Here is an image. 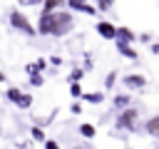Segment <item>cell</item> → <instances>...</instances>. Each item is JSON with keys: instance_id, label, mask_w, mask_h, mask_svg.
Segmentation results:
<instances>
[{"instance_id": "obj_1", "label": "cell", "mask_w": 159, "mask_h": 149, "mask_svg": "<svg viewBox=\"0 0 159 149\" xmlns=\"http://www.w3.org/2000/svg\"><path fill=\"white\" fill-rule=\"evenodd\" d=\"M70 30H72V15L65 12V10H55V12L40 15V22L35 27V32H40V35H55V37H62Z\"/></svg>"}, {"instance_id": "obj_2", "label": "cell", "mask_w": 159, "mask_h": 149, "mask_svg": "<svg viewBox=\"0 0 159 149\" xmlns=\"http://www.w3.org/2000/svg\"><path fill=\"white\" fill-rule=\"evenodd\" d=\"M137 119H139V112L134 107H127L119 117H117V127L119 129H127V132H134L137 129Z\"/></svg>"}, {"instance_id": "obj_3", "label": "cell", "mask_w": 159, "mask_h": 149, "mask_svg": "<svg viewBox=\"0 0 159 149\" xmlns=\"http://www.w3.org/2000/svg\"><path fill=\"white\" fill-rule=\"evenodd\" d=\"M10 25H12L15 30H22L25 35H35V27L30 25V20H27L20 10H12V12H10Z\"/></svg>"}, {"instance_id": "obj_4", "label": "cell", "mask_w": 159, "mask_h": 149, "mask_svg": "<svg viewBox=\"0 0 159 149\" xmlns=\"http://www.w3.org/2000/svg\"><path fill=\"white\" fill-rule=\"evenodd\" d=\"M97 32H99L104 40H114V37H117V27H114L112 22H107V20L97 22Z\"/></svg>"}, {"instance_id": "obj_5", "label": "cell", "mask_w": 159, "mask_h": 149, "mask_svg": "<svg viewBox=\"0 0 159 149\" xmlns=\"http://www.w3.org/2000/svg\"><path fill=\"white\" fill-rule=\"evenodd\" d=\"M65 5H70L72 10H80V12H84V15H94V12H97V7L89 5L87 0H70V2H65Z\"/></svg>"}, {"instance_id": "obj_6", "label": "cell", "mask_w": 159, "mask_h": 149, "mask_svg": "<svg viewBox=\"0 0 159 149\" xmlns=\"http://www.w3.org/2000/svg\"><path fill=\"white\" fill-rule=\"evenodd\" d=\"M117 50H119V55H124L127 60H137L139 55H137V50L129 45V42H122V40H117Z\"/></svg>"}, {"instance_id": "obj_7", "label": "cell", "mask_w": 159, "mask_h": 149, "mask_svg": "<svg viewBox=\"0 0 159 149\" xmlns=\"http://www.w3.org/2000/svg\"><path fill=\"white\" fill-rule=\"evenodd\" d=\"M122 82H124L127 87H132V89H137V87H144V84H147V79H144L142 74H127Z\"/></svg>"}, {"instance_id": "obj_8", "label": "cell", "mask_w": 159, "mask_h": 149, "mask_svg": "<svg viewBox=\"0 0 159 149\" xmlns=\"http://www.w3.org/2000/svg\"><path fill=\"white\" fill-rule=\"evenodd\" d=\"M45 67H47V62H45V60L40 57V60H35V62H30V65H27L25 70H27V74H40V72H42Z\"/></svg>"}, {"instance_id": "obj_9", "label": "cell", "mask_w": 159, "mask_h": 149, "mask_svg": "<svg viewBox=\"0 0 159 149\" xmlns=\"http://www.w3.org/2000/svg\"><path fill=\"white\" fill-rule=\"evenodd\" d=\"M62 5H65V0H45V5H42V15L55 12V10H60Z\"/></svg>"}, {"instance_id": "obj_10", "label": "cell", "mask_w": 159, "mask_h": 149, "mask_svg": "<svg viewBox=\"0 0 159 149\" xmlns=\"http://www.w3.org/2000/svg\"><path fill=\"white\" fill-rule=\"evenodd\" d=\"M117 37H119L122 42H129V45L134 42V32H132L129 27H117Z\"/></svg>"}, {"instance_id": "obj_11", "label": "cell", "mask_w": 159, "mask_h": 149, "mask_svg": "<svg viewBox=\"0 0 159 149\" xmlns=\"http://www.w3.org/2000/svg\"><path fill=\"white\" fill-rule=\"evenodd\" d=\"M147 132H149L152 137H159V114H154V117L147 122Z\"/></svg>"}, {"instance_id": "obj_12", "label": "cell", "mask_w": 159, "mask_h": 149, "mask_svg": "<svg viewBox=\"0 0 159 149\" xmlns=\"http://www.w3.org/2000/svg\"><path fill=\"white\" fill-rule=\"evenodd\" d=\"M20 97H22V92H20L17 87H10V89H7V99H10L12 104H17V102H20Z\"/></svg>"}, {"instance_id": "obj_13", "label": "cell", "mask_w": 159, "mask_h": 149, "mask_svg": "<svg viewBox=\"0 0 159 149\" xmlns=\"http://www.w3.org/2000/svg\"><path fill=\"white\" fill-rule=\"evenodd\" d=\"M80 134L87 137V139H92V137H94V127H92V124H80Z\"/></svg>"}, {"instance_id": "obj_14", "label": "cell", "mask_w": 159, "mask_h": 149, "mask_svg": "<svg viewBox=\"0 0 159 149\" xmlns=\"http://www.w3.org/2000/svg\"><path fill=\"white\" fill-rule=\"evenodd\" d=\"M30 132H32V139L35 142H45V129L42 127H32Z\"/></svg>"}, {"instance_id": "obj_15", "label": "cell", "mask_w": 159, "mask_h": 149, "mask_svg": "<svg viewBox=\"0 0 159 149\" xmlns=\"http://www.w3.org/2000/svg\"><path fill=\"white\" fill-rule=\"evenodd\" d=\"M82 97H84L87 102H99V104H102V99H104L102 92H89V94H82Z\"/></svg>"}, {"instance_id": "obj_16", "label": "cell", "mask_w": 159, "mask_h": 149, "mask_svg": "<svg viewBox=\"0 0 159 149\" xmlns=\"http://www.w3.org/2000/svg\"><path fill=\"white\" fill-rule=\"evenodd\" d=\"M70 94H72V97H82V84H80V82H72V84H70Z\"/></svg>"}, {"instance_id": "obj_17", "label": "cell", "mask_w": 159, "mask_h": 149, "mask_svg": "<svg viewBox=\"0 0 159 149\" xmlns=\"http://www.w3.org/2000/svg\"><path fill=\"white\" fill-rule=\"evenodd\" d=\"M30 104H32V97H30V94H22V97H20V102H17V107H20V109H27Z\"/></svg>"}, {"instance_id": "obj_18", "label": "cell", "mask_w": 159, "mask_h": 149, "mask_svg": "<svg viewBox=\"0 0 159 149\" xmlns=\"http://www.w3.org/2000/svg\"><path fill=\"white\" fill-rule=\"evenodd\" d=\"M127 102H129V97H127V94H117V97H114V104H117V107H124Z\"/></svg>"}, {"instance_id": "obj_19", "label": "cell", "mask_w": 159, "mask_h": 149, "mask_svg": "<svg viewBox=\"0 0 159 149\" xmlns=\"http://www.w3.org/2000/svg\"><path fill=\"white\" fill-rule=\"evenodd\" d=\"M112 2H114V0H97V5H94V7H99V10H109V7H112Z\"/></svg>"}, {"instance_id": "obj_20", "label": "cell", "mask_w": 159, "mask_h": 149, "mask_svg": "<svg viewBox=\"0 0 159 149\" xmlns=\"http://www.w3.org/2000/svg\"><path fill=\"white\" fill-rule=\"evenodd\" d=\"M114 79H117V72H109V74H107V84H104V87H107V89H112V87H114Z\"/></svg>"}, {"instance_id": "obj_21", "label": "cell", "mask_w": 159, "mask_h": 149, "mask_svg": "<svg viewBox=\"0 0 159 149\" xmlns=\"http://www.w3.org/2000/svg\"><path fill=\"white\" fill-rule=\"evenodd\" d=\"M30 84L32 87H40L42 84V74H30Z\"/></svg>"}, {"instance_id": "obj_22", "label": "cell", "mask_w": 159, "mask_h": 149, "mask_svg": "<svg viewBox=\"0 0 159 149\" xmlns=\"http://www.w3.org/2000/svg\"><path fill=\"white\" fill-rule=\"evenodd\" d=\"M82 70H72V74H70V82H77V79H82Z\"/></svg>"}, {"instance_id": "obj_23", "label": "cell", "mask_w": 159, "mask_h": 149, "mask_svg": "<svg viewBox=\"0 0 159 149\" xmlns=\"http://www.w3.org/2000/svg\"><path fill=\"white\" fill-rule=\"evenodd\" d=\"M45 149H60V144L52 142V139H45Z\"/></svg>"}, {"instance_id": "obj_24", "label": "cell", "mask_w": 159, "mask_h": 149, "mask_svg": "<svg viewBox=\"0 0 159 149\" xmlns=\"http://www.w3.org/2000/svg\"><path fill=\"white\" fill-rule=\"evenodd\" d=\"M17 147H20V149H32V142H20Z\"/></svg>"}, {"instance_id": "obj_25", "label": "cell", "mask_w": 159, "mask_h": 149, "mask_svg": "<svg viewBox=\"0 0 159 149\" xmlns=\"http://www.w3.org/2000/svg\"><path fill=\"white\" fill-rule=\"evenodd\" d=\"M22 5H35V2H40V0H20Z\"/></svg>"}, {"instance_id": "obj_26", "label": "cell", "mask_w": 159, "mask_h": 149, "mask_svg": "<svg viewBox=\"0 0 159 149\" xmlns=\"http://www.w3.org/2000/svg\"><path fill=\"white\" fill-rule=\"evenodd\" d=\"M0 82H5V74H2V72H0Z\"/></svg>"}, {"instance_id": "obj_27", "label": "cell", "mask_w": 159, "mask_h": 149, "mask_svg": "<svg viewBox=\"0 0 159 149\" xmlns=\"http://www.w3.org/2000/svg\"><path fill=\"white\" fill-rule=\"evenodd\" d=\"M75 149H82V147H75Z\"/></svg>"}]
</instances>
